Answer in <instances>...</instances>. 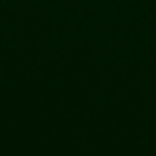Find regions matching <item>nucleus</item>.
<instances>
[]
</instances>
